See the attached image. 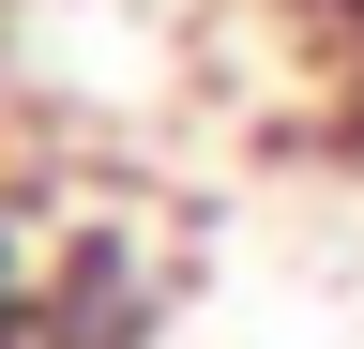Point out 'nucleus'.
I'll return each instance as SVG.
<instances>
[{
    "mask_svg": "<svg viewBox=\"0 0 364 349\" xmlns=\"http://www.w3.org/2000/svg\"><path fill=\"white\" fill-rule=\"evenodd\" d=\"M304 16H334V31H349V46H364V0H304Z\"/></svg>",
    "mask_w": 364,
    "mask_h": 349,
    "instance_id": "1",
    "label": "nucleus"
}]
</instances>
